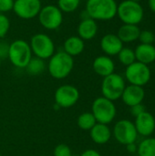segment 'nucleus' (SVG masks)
<instances>
[{
  "label": "nucleus",
  "mask_w": 155,
  "mask_h": 156,
  "mask_svg": "<svg viewBox=\"0 0 155 156\" xmlns=\"http://www.w3.org/2000/svg\"><path fill=\"white\" fill-rule=\"evenodd\" d=\"M118 4L116 0H88L86 13L94 20L107 21L117 16Z\"/></svg>",
  "instance_id": "nucleus-1"
},
{
  "label": "nucleus",
  "mask_w": 155,
  "mask_h": 156,
  "mask_svg": "<svg viewBox=\"0 0 155 156\" xmlns=\"http://www.w3.org/2000/svg\"><path fill=\"white\" fill-rule=\"evenodd\" d=\"M74 68V59L66 52L58 51L54 53L49 58L48 70L50 76L56 80H63L67 78Z\"/></svg>",
  "instance_id": "nucleus-2"
},
{
  "label": "nucleus",
  "mask_w": 155,
  "mask_h": 156,
  "mask_svg": "<svg viewBox=\"0 0 155 156\" xmlns=\"http://www.w3.org/2000/svg\"><path fill=\"white\" fill-rule=\"evenodd\" d=\"M117 16L123 24L139 25L144 16V10L139 2L123 0L117 6Z\"/></svg>",
  "instance_id": "nucleus-3"
},
{
  "label": "nucleus",
  "mask_w": 155,
  "mask_h": 156,
  "mask_svg": "<svg viewBox=\"0 0 155 156\" xmlns=\"http://www.w3.org/2000/svg\"><path fill=\"white\" fill-rule=\"evenodd\" d=\"M10 62L16 68L25 69L32 58V51L28 42L16 39L9 45L8 56Z\"/></svg>",
  "instance_id": "nucleus-4"
},
{
  "label": "nucleus",
  "mask_w": 155,
  "mask_h": 156,
  "mask_svg": "<svg viewBox=\"0 0 155 156\" xmlns=\"http://www.w3.org/2000/svg\"><path fill=\"white\" fill-rule=\"evenodd\" d=\"M91 113L97 122L109 124L116 117L117 110L113 101L102 97L96 98L91 105Z\"/></svg>",
  "instance_id": "nucleus-5"
},
{
  "label": "nucleus",
  "mask_w": 155,
  "mask_h": 156,
  "mask_svg": "<svg viewBox=\"0 0 155 156\" xmlns=\"http://www.w3.org/2000/svg\"><path fill=\"white\" fill-rule=\"evenodd\" d=\"M125 87L123 77L114 72L103 78L101 82V93L104 98L115 101L122 98Z\"/></svg>",
  "instance_id": "nucleus-6"
},
{
  "label": "nucleus",
  "mask_w": 155,
  "mask_h": 156,
  "mask_svg": "<svg viewBox=\"0 0 155 156\" xmlns=\"http://www.w3.org/2000/svg\"><path fill=\"white\" fill-rule=\"evenodd\" d=\"M30 48L35 57L49 59L55 53V45L49 36L44 33L35 34L30 40Z\"/></svg>",
  "instance_id": "nucleus-7"
},
{
  "label": "nucleus",
  "mask_w": 155,
  "mask_h": 156,
  "mask_svg": "<svg viewBox=\"0 0 155 156\" xmlns=\"http://www.w3.org/2000/svg\"><path fill=\"white\" fill-rule=\"evenodd\" d=\"M151 76L149 66L138 61L127 66L125 69V78L132 85L143 87L150 81Z\"/></svg>",
  "instance_id": "nucleus-8"
},
{
  "label": "nucleus",
  "mask_w": 155,
  "mask_h": 156,
  "mask_svg": "<svg viewBox=\"0 0 155 156\" xmlns=\"http://www.w3.org/2000/svg\"><path fill=\"white\" fill-rule=\"evenodd\" d=\"M37 16L40 25L48 30L58 29L63 22V13L58 5H54L42 7Z\"/></svg>",
  "instance_id": "nucleus-9"
},
{
  "label": "nucleus",
  "mask_w": 155,
  "mask_h": 156,
  "mask_svg": "<svg viewBox=\"0 0 155 156\" xmlns=\"http://www.w3.org/2000/svg\"><path fill=\"white\" fill-rule=\"evenodd\" d=\"M113 135L119 144L127 145L136 142L138 133L133 122L129 120H121L114 125Z\"/></svg>",
  "instance_id": "nucleus-10"
},
{
  "label": "nucleus",
  "mask_w": 155,
  "mask_h": 156,
  "mask_svg": "<svg viewBox=\"0 0 155 156\" xmlns=\"http://www.w3.org/2000/svg\"><path fill=\"white\" fill-rule=\"evenodd\" d=\"M55 104L59 108H70L73 107L79 99V90L69 84L59 86L55 91Z\"/></svg>",
  "instance_id": "nucleus-11"
},
{
  "label": "nucleus",
  "mask_w": 155,
  "mask_h": 156,
  "mask_svg": "<svg viewBox=\"0 0 155 156\" xmlns=\"http://www.w3.org/2000/svg\"><path fill=\"white\" fill-rule=\"evenodd\" d=\"M41 8L40 0H15L13 11L22 19H32L38 16Z\"/></svg>",
  "instance_id": "nucleus-12"
},
{
  "label": "nucleus",
  "mask_w": 155,
  "mask_h": 156,
  "mask_svg": "<svg viewBox=\"0 0 155 156\" xmlns=\"http://www.w3.org/2000/svg\"><path fill=\"white\" fill-rule=\"evenodd\" d=\"M134 125L138 134L144 137H149L153 133L155 130L154 117L150 112L145 111L142 114L135 117Z\"/></svg>",
  "instance_id": "nucleus-13"
},
{
  "label": "nucleus",
  "mask_w": 155,
  "mask_h": 156,
  "mask_svg": "<svg viewBox=\"0 0 155 156\" xmlns=\"http://www.w3.org/2000/svg\"><path fill=\"white\" fill-rule=\"evenodd\" d=\"M123 48V43L116 34H106L100 39V48L106 56H117Z\"/></svg>",
  "instance_id": "nucleus-14"
},
{
  "label": "nucleus",
  "mask_w": 155,
  "mask_h": 156,
  "mask_svg": "<svg viewBox=\"0 0 155 156\" xmlns=\"http://www.w3.org/2000/svg\"><path fill=\"white\" fill-rule=\"evenodd\" d=\"M145 97V91L143 87L132 85L126 86L123 93L122 95V101L129 107H132L134 105L143 103Z\"/></svg>",
  "instance_id": "nucleus-15"
},
{
  "label": "nucleus",
  "mask_w": 155,
  "mask_h": 156,
  "mask_svg": "<svg viewBox=\"0 0 155 156\" xmlns=\"http://www.w3.org/2000/svg\"><path fill=\"white\" fill-rule=\"evenodd\" d=\"M92 69L96 74L104 78L114 73L115 64L111 57L102 55V56L97 57L93 60Z\"/></svg>",
  "instance_id": "nucleus-16"
},
{
  "label": "nucleus",
  "mask_w": 155,
  "mask_h": 156,
  "mask_svg": "<svg viewBox=\"0 0 155 156\" xmlns=\"http://www.w3.org/2000/svg\"><path fill=\"white\" fill-rule=\"evenodd\" d=\"M78 36L83 40H90L93 39L98 33V24L97 21L90 18L86 17L80 21L78 26Z\"/></svg>",
  "instance_id": "nucleus-17"
},
{
  "label": "nucleus",
  "mask_w": 155,
  "mask_h": 156,
  "mask_svg": "<svg viewBox=\"0 0 155 156\" xmlns=\"http://www.w3.org/2000/svg\"><path fill=\"white\" fill-rule=\"evenodd\" d=\"M111 131L107 124L97 122L90 131V135L93 143L96 144H105L111 138Z\"/></svg>",
  "instance_id": "nucleus-18"
},
{
  "label": "nucleus",
  "mask_w": 155,
  "mask_h": 156,
  "mask_svg": "<svg viewBox=\"0 0 155 156\" xmlns=\"http://www.w3.org/2000/svg\"><path fill=\"white\" fill-rule=\"evenodd\" d=\"M136 61L145 65L155 61V46L153 44H139L134 49Z\"/></svg>",
  "instance_id": "nucleus-19"
},
{
  "label": "nucleus",
  "mask_w": 155,
  "mask_h": 156,
  "mask_svg": "<svg viewBox=\"0 0 155 156\" xmlns=\"http://www.w3.org/2000/svg\"><path fill=\"white\" fill-rule=\"evenodd\" d=\"M141 29L138 25H130V24H123L120 27L117 32V36L124 43H132L139 38Z\"/></svg>",
  "instance_id": "nucleus-20"
},
{
  "label": "nucleus",
  "mask_w": 155,
  "mask_h": 156,
  "mask_svg": "<svg viewBox=\"0 0 155 156\" xmlns=\"http://www.w3.org/2000/svg\"><path fill=\"white\" fill-rule=\"evenodd\" d=\"M84 48V40L81 39L79 36H71L68 37L63 44V51L71 56L72 58L81 54Z\"/></svg>",
  "instance_id": "nucleus-21"
},
{
  "label": "nucleus",
  "mask_w": 155,
  "mask_h": 156,
  "mask_svg": "<svg viewBox=\"0 0 155 156\" xmlns=\"http://www.w3.org/2000/svg\"><path fill=\"white\" fill-rule=\"evenodd\" d=\"M46 69V64L44 59L39 58L37 57L31 58L27 65L26 66L25 69L26 73L30 76H38L44 72Z\"/></svg>",
  "instance_id": "nucleus-22"
},
{
  "label": "nucleus",
  "mask_w": 155,
  "mask_h": 156,
  "mask_svg": "<svg viewBox=\"0 0 155 156\" xmlns=\"http://www.w3.org/2000/svg\"><path fill=\"white\" fill-rule=\"evenodd\" d=\"M139 156H155V138L148 137L142 141L138 146Z\"/></svg>",
  "instance_id": "nucleus-23"
},
{
  "label": "nucleus",
  "mask_w": 155,
  "mask_h": 156,
  "mask_svg": "<svg viewBox=\"0 0 155 156\" xmlns=\"http://www.w3.org/2000/svg\"><path fill=\"white\" fill-rule=\"evenodd\" d=\"M96 123L97 121L93 116V114L91 113V112H86L81 113L77 120V124L79 128L83 131H90Z\"/></svg>",
  "instance_id": "nucleus-24"
},
{
  "label": "nucleus",
  "mask_w": 155,
  "mask_h": 156,
  "mask_svg": "<svg viewBox=\"0 0 155 156\" xmlns=\"http://www.w3.org/2000/svg\"><path fill=\"white\" fill-rule=\"evenodd\" d=\"M117 56H118L119 61L126 67L136 61L134 50L131 48H124L123 47Z\"/></svg>",
  "instance_id": "nucleus-25"
},
{
  "label": "nucleus",
  "mask_w": 155,
  "mask_h": 156,
  "mask_svg": "<svg viewBox=\"0 0 155 156\" xmlns=\"http://www.w3.org/2000/svg\"><path fill=\"white\" fill-rule=\"evenodd\" d=\"M80 4V0H58V7L63 13H72L76 11Z\"/></svg>",
  "instance_id": "nucleus-26"
},
{
  "label": "nucleus",
  "mask_w": 155,
  "mask_h": 156,
  "mask_svg": "<svg viewBox=\"0 0 155 156\" xmlns=\"http://www.w3.org/2000/svg\"><path fill=\"white\" fill-rule=\"evenodd\" d=\"M155 34L151 30H141L139 38L141 44H153Z\"/></svg>",
  "instance_id": "nucleus-27"
},
{
  "label": "nucleus",
  "mask_w": 155,
  "mask_h": 156,
  "mask_svg": "<svg viewBox=\"0 0 155 156\" xmlns=\"http://www.w3.org/2000/svg\"><path fill=\"white\" fill-rule=\"evenodd\" d=\"M10 28V21L9 18L0 13V38H3L6 36L7 32Z\"/></svg>",
  "instance_id": "nucleus-28"
},
{
  "label": "nucleus",
  "mask_w": 155,
  "mask_h": 156,
  "mask_svg": "<svg viewBox=\"0 0 155 156\" xmlns=\"http://www.w3.org/2000/svg\"><path fill=\"white\" fill-rule=\"evenodd\" d=\"M54 156H72V152L71 149L69 148V146H68L67 144H58L55 149H54Z\"/></svg>",
  "instance_id": "nucleus-29"
},
{
  "label": "nucleus",
  "mask_w": 155,
  "mask_h": 156,
  "mask_svg": "<svg viewBox=\"0 0 155 156\" xmlns=\"http://www.w3.org/2000/svg\"><path fill=\"white\" fill-rule=\"evenodd\" d=\"M15 0H0V13H6L13 10Z\"/></svg>",
  "instance_id": "nucleus-30"
},
{
  "label": "nucleus",
  "mask_w": 155,
  "mask_h": 156,
  "mask_svg": "<svg viewBox=\"0 0 155 156\" xmlns=\"http://www.w3.org/2000/svg\"><path fill=\"white\" fill-rule=\"evenodd\" d=\"M145 111H146L145 107L143 105V103H140V104H137V105L131 107V112H132V116H134V117H137L138 115L142 114Z\"/></svg>",
  "instance_id": "nucleus-31"
},
{
  "label": "nucleus",
  "mask_w": 155,
  "mask_h": 156,
  "mask_svg": "<svg viewBox=\"0 0 155 156\" xmlns=\"http://www.w3.org/2000/svg\"><path fill=\"white\" fill-rule=\"evenodd\" d=\"M8 48L9 45H6L5 43H0V58H5L8 56Z\"/></svg>",
  "instance_id": "nucleus-32"
},
{
  "label": "nucleus",
  "mask_w": 155,
  "mask_h": 156,
  "mask_svg": "<svg viewBox=\"0 0 155 156\" xmlns=\"http://www.w3.org/2000/svg\"><path fill=\"white\" fill-rule=\"evenodd\" d=\"M79 156H101V154L94 149H88L85 150Z\"/></svg>",
  "instance_id": "nucleus-33"
},
{
  "label": "nucleus",
  "mask_w": 155,
  "mask_h": 156,
  "mask_svg": "<svg viewBox=\"0 0 155 156\" xmlns=\"http://www.w3.org/2000/svg\"><path fill=\"white\" fill-rule=\"evenodd\" d=\"M126 148H127V151L130 153V154H135L137 152V149H138V146L135 144V143H132V144H129L126 145Z\"/></svg>",
  "instance_id": "nucleus-34"
},
{
  "label": "nucleus",
  "mask_w": 155,
  "mask_h": 156,
  "mask_svg": "<svg viewBox=\"0 0 155 156\" xmlns=\"http://www.w3.org/2000/svg\"><path fill=\"white\" fill-rule=\"evenodd\" d=\"M148 6L152 12L155 13V0H148Z\"/></svg>",
  "instance_id": "nucleus-35"
},
{
  "label": "nucleus",
  "mask_w": 155,
  "mask_h": 156,
  "mask_svg": "<svg viewBox=\"0 0 155 156\" xmlns=\"http://www.w3.org/2000/svg\"><path fill=\"white\" fill-rule=\"evenodd\" d=\"M132 1H135V2H139V3H140L142 0H132Z\"/></svg>",
  "instance_id": "nucleus-36"
},
{
  "label": "nucleus",
  "mask_w": 155,
  "mask_h": 156,
  "mask_svg": "<svg viewBox=\"0 0 155 156\" xmlns=\"http://www.w3.org/2000/svg\"><path fill=\"white\" fill-rule=\"evenodd\" d=\"M1 61H2V58H0V66H1Z\"/></svg>",
  "instance_id": "nucleus-37"
},
{
  "label": "nucleus",
  "mask_w": 155,
  "mask_h": 156,
  "mask_svg": "<svg viewBox=\"0 0 155 156\" xmlns=\"http://www.w3.org/2000/svg\"><path fill=\"white\" fill-rule=\"evenodd\" d=\"M153 45L155 46V37H154V42H153Z\"/></svg>",
  "instance_id": "nucleus-38"
},
{
  "label": "nucleus",
  "mask_w": 155,
  "mask_h": 156,
  "mask_svg": "<svg viewBox=\"0 0 155 156\" xmlns=\"http://www.w3.org/2000/svg\"><path fill=\"white\" fill-rule=\"evenodd\" d=\"M0 156H2V154H1V152H0Z\"/></svg>",
  "instance_id": "nucleus-39"
},
{
  "label": "nucleus",
  "mask_w": 155,
  "mask_h": 156,
  "mask_svg": "<svg viewBox=\"0 0 155 156\" xmlns=\"http://www.w3.org/2000/svg\"><path fill=\"white\" fill-rule=\"evenodd\" d=\"M72 156H76V155H72Z\"/></svg>",
  "instance_id": "nucleus-40"
},
{
  "label": "nucleus",
  "mask_w": 155,
  "mask_h": 156,
  "mask_svg": "<svg viewBox=\"0 0 155 156\" xmlns=\"http://www.w3.org/2000/svg\"><path fill=\"white\" fill-rule=\"evenodd\" d=\"M136 156H139V155H136Z\"/></svg>",
  "instance_id": "nucleus-41"
}]
</instances>
